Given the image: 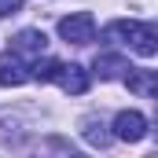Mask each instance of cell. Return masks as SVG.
<instances>
[{"label": "cell", "instance_id": "cell-9", "mask_svg": "<svg viewBox=\"0 0 158 158\" xmlns=\"http://www.w3.org/2000/svg\"><path fill=\"white\" fill-rule=\"evenodd\" d=\"M59 59H40L37 55V63L30 66V77H37V81H55V74H59Z\"/></svg>", "mask_w": 158, "mask_h": 158}, {"label": "cell", "instance_id": "cell-7", "mask_svg": "<svg viewBox=\"0 0 158 158\" xmlns=\"http://www.w3.org/2000/svg\"><path fill=\"white\" fill-rule=\"evenodd\" d=\"M125 85L132 88V92H140V96H158V77H155V70H125Z\"/></svg>", "mask_w": 158, "mask_h": 158}, {"label": "cell", "instance_id": "cell-6", "mask_svg": "<svg viewBox=\"0 0 158 158\" xmlns=\"http://www.w3.org/2000/svg\"><path fill=\"white\" fill-rule=\"evenodd\" d=\"M55 81H59V88L63 92H70V96H85L88 92V74H85V66H77V63H63L59 66V74H55Z\"/></svg>", "mask_w": 158, "mask_h": 158}, {"label": "cell", "instance_id": "cell-8", "mask_svg": "<svg viewBox=\"0 0 158 158\" xmlns=\"http://www.w3.org/2000/svg\"><path fill=\"white\" fill-rule=\"evenodd\" d=\"M96 77L99 81H118V77H125V70H129V63L121 59V55H96Z\"/></svg>", "mask_w": 158, "mask_h": 158}, {"label": "cell", "instance_id": "cell-4", "mask_svg": "<svg viewBox=\"0 0 158 158\" xmlns=\"http://www.w3.org/2000/svg\"><path fill=\"white\" fill-rule=\"evenodd\" d=\"M26 81H30L26 59L15 55V52H4V55H0V85H4V88H19V85H26Z\"/></svg>", "mask_w": 158, "mask_h": 158}, {"label": "cell", "instance_id": "cell-11", "mask_svg": "<svg viewBox=\"0 0 158 158\" xmlns=\"http://www.w3.org/2000/svg\"><path fill=\"white\" fill-rule=\"evenodd\" d=\"M19 11H22V0H0V19L19 15Z\"/></svg>", "mask_w": 158, "mask_h": 158}, {"label": "cell", "instance_id": "cell-5", "mask_svg": "<svg viewBox=\"0 0 158 158\" xmlns=\"http://www.w3.org/2000/svg\"><path fill=\"white\" fill-rule=\"evenodd\" d=\"M44 48H48V37L40 30H22V33H15V40H11V52L22 55V59H37V55H44Z\"/></svg>", "mask_w": 158, "mask_h": 158}, {"label": "cell", "instance_id": "cell-3", "mask_svg": "<svg viewBox=\"0 0 158 158\" xmlns=\"http://www.w3.org/2000/svg\"><path fill=\"white\" fill-rule=\"evenodd\" d=\"M147 136V118L140 110H121L114 118V140H125V143H136Z\"/></svg>", "mask_w": 158, "mask_h": 158}, {"label": "cell", "instance_id": "cell-10", "mask_svg": "<svg viewBox=\"0 0 158 158\" xmlns=\"http://www.w3.org/2000/svg\"><path fill=\"white\" fill-rule=\"evenodd\" d=\"M85 140H88L92 147H107V143L114 140V132H107V125H103V121H88V129H85Z\"/></svg>", "mask_w": 158, "mask_h": 158}, {"label": "cell", "instance_id": "cell-2", "mask_svg": "<svg viewBox=\"0 0 158 158\" xmlns=\"http://www.w3.org/2000/svg\"><path fill=\"white\" fill-rule=\"evenodd\" d=\"M59 37L66 40V44H88V40L96 37V19L88 11H74V15L59 19Z\"/></svg>", "mask_w": 158, "mask_h": 158}, {"label": "cell", "instance_id": "cell-1", "mask_svg": "<svg viewBox=\"0 0 158 158\" xmlns=\"http://www.w3.org/2000/svg\"><path fill=\"white\" fill-rule=\"evenodd\" d=\"M103 37L107 40H114V44H129L136 55H143V59H151L158 52V33H155V26H147V22H110L107 30H103Z\"/></svg>", "mask_w": 158, "mask_h": 158}]
</instances>
